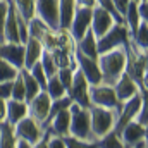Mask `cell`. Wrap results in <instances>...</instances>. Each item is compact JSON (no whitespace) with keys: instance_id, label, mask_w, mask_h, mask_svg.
Returning a JSON list of instances; mask_svg holds the SVG:
<instances>
[{"instance_id":"30","label":"cell","mask_w":148,"mask_h":148,"mask_svg":"<svg viewBox=\"0 0 148 148\" xmlns=\"http://www.w3.org/2000/svg\"><path fill=\"white\" fill-rule=\"evenodd\" d=\"M45 91L48 93V97H50L52 100H57V98H62V97L67 95V90H66L64 84L59 81L57 74H53V76H50V77L47 79V88H45Z\"/></svg>"},{"instance_id":"15","label":"cell","mask_w":148,"mask_h":148,"mask_svg":"<svg viewBox=\"0 0 148 148\" xmlns=\"http://www.w3.org/2000/svg\"><path fill=\"white\" fill-rule=\"evenodd\" d=\"M69 122H71V114L69 109L59 110L53 114L52 117H48L47 124H45V133L48 134H55V136H67L69 134Z\"/></svg>"},{"instance_id":"32","label":"cell","mask_w":148,"mask_h":148,"mask_svg":"<svg viewBox=\"0 0 148 148\" xmlns=\"http://www.w3.org/2000/svg\"><path fill=\"white\" fill-rule=\"evenodd\" d=\"M97 147L98 148H126L124 147V143L121 141V138H119V134L117 133H107L105 136H102L100 140H97Z\"/></svg>"},{"instance_id":"25","label":"cell","mask_w":148,"mask_h":148,"mask_svg":"<svg viewBox=\"0 0 148 148\" xmlns=\"http://www.w3.org/2000/svg\"><path fill=\"white\" fill-rule=\"evenodd\" d=\"M122 23L127 26V29H129L131 35L136 31V28H138L140 23H141V17H140V14H138V2H133V0L129 2L126 12H124V16H122Z\"/></svg>"},{"instance_id":"12","label":"cell","mask_w":148,"mask_h":148,"mask_svg":"<svg viewBox=\"0 0 148 148\" xmlns=\"http://www.w3.org/2000/svg\"><path fill=\"white\" fill-rule=\"evenodd\" d=\"M74 60H76L77 69L83 73L86 81L90 83V86H95V84L102 83V74H100V69H98L97 59H90V57L79 53L77 50H74Z\"/></svg>"},{"instance_id":"34","label":"cell","mask_w":148,"mask_h":148,"mask_svg":"<svg viewBox=\"0 0 148 148\" xmlns=\"http://www.w3.org/2000/svg\"><path fill=\"white\" fill-rule=\"evenodd\" d=\"M17 74H19V71H17L12 64H9L7 60H3V59L0 57V83L12 81Z\"/></svg>"},{"instance_id":"39","label":"cell","mask_w":148,"mask_h":148,"mask_svg":"<svg viewBox=\"0 0 148 148\" xmlns=\"http://www.w3.org/2000/svg\"><path fill=\"white\" fill-rule=\"evenodd\" d=\"M64 141H66V147L67 148H98L97 147V141L95 143L81 141V140H76V138H71V136H64Z\"/></svg>"},{"instance_id":"14","label":"cell","mask_w":148,"mask_h":148,"mask_svg":"<svg viewBox=\"0 0 148 148\" xmlns=\"http://www.w3.org/2000/svg\"><path fill=\"white\" fill-rule=\"evenodd\" d=\"M115 23H117V21L112 17L107 10H103V9L98 7V5L93 7V10H91V24H90V29H91V33L97 36V40L103 36Z\"/></svg>"},{"instance_id":"46","label":"cell","mask_w":148,"mask_h":148,"mask_svg":"<svg viewBox=\"0 0 148 148\" xmlns=\"http://www.w3.org/2000/svg\"><path fill=\"white\" fill-rule=\"evenodd\" d=\"M5 109H7V100L0 98V124L5 122Z\"/></svg>"},{"instance_id":"21","label":"cell","mask_w":148,"mask_h":148,"mask_svg":"<svg viewBox=\"0 0 148 148\" xmlns=\"http://www.w3.org/2000/svg\"><path fill=\"white\" fill-rule=\"evenodd\" d=\"M43 53V47L36 38H28L24 43V69H31L36 62H40Z\"/></svg>"},{"instance_id":"48","label":"cell","mask_w":148,"mask_h":148,"mask_svg":"<svg viewBox=\"0 0 148 148\" xmlns=\"http://www.w3.org/2000/svg\"><path fill=\"white\" fill-rule=\"evenodd\" d=\"M31 148H47V133H45V136H43V138L38 141L36 145H33Z\"/></svg>"},{"instance_id":"3","label":"cell","mask_w":148,"mask_h":148,"mask_svg":"<svg viewBox=\"0 0 148 148\" xmlns=\"http://www.w3.org/2000/svg\"><path fill=\"white\" fill-rule=\"evenodd\" d=\"M126 52H127V66H126V73L136 81V84L140 86L141 93H147V90H148L147 53L134 50L131 45L126 47Z\"/></svg>"},{"instance_id":"6","label":"cell","mask_w":148,"mask_h":148,"mask_svg":"<svg viewBox=\"0 0 148 148\" xmlns=\"http://www.w3.org/2000/svg\"><path fill=\"white\" fill-rule=\"evenodd\" d=\"M12 129H14L16 140H23V141L29 143L31 147L36 145L38 141L45 136L43 126L38 121H35L31 115H26L24 119H21L16 126H12Z\"/></svg>"},{"instance_id":"27","label":"cell","mask_w":148,"mask_h":148,"mask_svg":"<svg viewBox=\"0 0 148 148\" xmlns=\"http://www.w3.org/2000/svg\"><path fill=\"white\" fill-rule=\"evenodd\" d=\"M50 53H52V59H53L57 69H62V67H76L74 52L62 50V48H55V50H52Z\"/></svg>"},{"instance_id":"40","label":"cell","mask_w":148,"mask_h":148,"mask_svg":"<svg viewBox=\"0 0 148 148\" xmlns=\"http://www.w3.org/2000/svg\"><path fill=\"white\" fill-rule=\"evenodd\" d=\"M47 148H67L66 141L62 136H55V134H48L47 133Z\"/></svg>"},{"instance_id":"10","label":"cell","mask_w":148,"mask_h":148,"mask_svg":"<svg viewBox=\"0 0 148 148\" xmlns=\"http://www.w3.org/2000/svg\"><path fill=\"white\" fill-rule=\"evenodd\" d=\"M35 16L40 17L48 28H59V2L57 0H36L35 2Z\"/></svg>"},{"instance_id":"5","label":"cell","mask_w":148,"mask_h":148,"mask_svg":"<svg viewBox=\"0 0 148 148\" xmlns=\"http://www.w3.org/2000/svg\"><path fill=\"white\" fill-rule=\"evenodd\" d=\"M129 40H131V33L127 26L124 23H115L103 36L97 40V50L98 53H103L114 48H126L129 45Z\"/></svg>"},{"instance_id":"1","label":"cell","mask_w":148,"mask_h":148,"mask_svg":"<svg viewBox=\"0 0 148 148\" xmlns=\"http://www.w3.org/2000/svg\"><path fill=\"white\" fill-rule=\"evenodd\" d=\"M97 62H98V69L102 74V84L114 86L119 81V77L126 73L127 52L126 48H114L109 52L98 53Z\"/></svg>"},{"instance_id":"22","label":"cell","mask_w":148,"mask_h":148,"mask_svg":"<svg viewBox=\"0 0 148 148\" xmlns=\"http://www.w3.org/2000/svg\"><path fill=\"white\" fill-rule=\"evenodd\" d=\"M76 50L90 59H97L98 57V50H97V36L90 31H86V35L83 38H79L76 41Z\"/></svg>"},{"instance_id":"36","label":"cell","mask_w":148,"mask_h":148,"mask_svg":"<svg viewBox=\"0 0 148 148\" xmlns=\"http://www.w3.org/2000/svg\"><path fill=\"white\" fill-rule=\"evenodd\" d=\"M40 64H41L43 71H45V74H47V77H50V76H53V74L57 73V66H55V62H53V59H52V53H50V52L43 50L41 59H40Z\"/></svg>"},{"instance_id":"18","label":"cell","mask_w":148,"mask_h":148,"mask_svg":"<svg viewBox=\"0 0 148 148\" xmlns=\"http://www.w3.org/2000/svg\"><path fill=\"white\" fill-rule=\"evenodd\" d=\"M114 91H115V97H117L119 103L122 105L124 102H127L129 98H133V97H134L136 93H140L141 90H140V86L136 84V81H134L129 74L124 73L119 77V81L114 84Z\"/></svg>"},{"instance_id":"42","label":"cell","mask_w":148,"mask_h":148,"mask_svg":"<svg viewBox=\"0 0 148 148\" xmlns=\"http://www.w3.org/2000/svg\"><path fill=\"white\" fill-rule=\"evenodd\" d=\"M148 109H147V102L141 105V109H140V112H138V115L134 117V121L138 122V124H141V126H145L147 127L148 126Z\"/></svg>"},{"instance_id":"9","label":"cell","mask_w":148,"mask_h":148,"mask_svg":"<svg viewBox=\"0 0 148 148\" xmlns=\"http://www.w3.org/2000/svg\"><path fill=\"white\" fill-rule=\"evenodd\" d=\"M147 102V93H136L133 98H129L127 102H124L121 105V112H119V117H117V122H115V127H114V133H119L127 122L134 121V117L138 115V112L141 109V105Z\"/></svg>"},{"instance_id":"29","label":"cell","mask_w":148,"mask_h":148,"mask_svg":"<svg viewBox=\"0 0 148 148\" xmlns=\"http://www.w3.org/2000/svg\"><path fill=\"white\" fill-rule=\"evenodd\" d=\"M55 38H57V48L69 50V52L76 50V41H74L69 28H57L55 29Z\"/></svg>"},{"instance_id":"31","label":"cell","mask_w":148,"mask_h":148,"mask_svg":"<svg viewBox=\"0 0 148 148\" xmlns=\"http://www.w3.org/2000/svg\"><path fill=\"white\" fill-rule=\"evenodd\" d=\"M16 136H14V129L12 126H9L7 122L0 124V148H16Z\"/></svg>"},{"instance_id":"28","label":"cell","mask_w":148,"mask_h":148,"mask_svg":"<svg viewBox=\"0 0 148 148\" xmlns=\"http://www.w3.org/2000/svg\"><path fill=\"white\" fill-rule=\"evenodd\" d=\"M21 76H23V83H24V93H26V102H29L31 98H35L38 93L41 91V86L36 83V79L29 74V71L21 69Z\"/></svg>"},{"instance_id":"38","label":"cell","mask_w":148,"mask_h":148,"mask_svg":"<svg viewBox=\"0 0 148 148\" xmlns=\"http://www.w3.org/2000/svg\"><path fill=\"white\" fill-rule=\"evenodd\" d=\"M77 67V66H76ZM76 67H62V69H57V77H59V81L64 84V88L66 90H69V86H71V81H73V73Z\"/></svg>"},{"instance_id":"19","label":"cell","mask_w":148,"mask_h":148,"mask_svg":"<svg viewBox=\"0 0 148 148\" xmlns=\"http://www.w3.org/2000/svg\"><path fill=\"white\" fill-rule=\"evenodd\" d=\"M0 41H3V43H21L19 26H17V14H16L10 2H9V10H7V17H5V24H3Z\"/></svg>"},{"instance_id":"16","label":"cell","mask_w":148,"mask_h":148,"mask_svg":"<svg viewBox=\"0 0 148 148\" xmlns=\"http://www.w3.org/2000/svg\"><path fill=\"white\" fill-rule=\"evenodd\" d=\"M0 57L12 64L17 71L24 69V45L23 43H3L0 41Z\"/></svg>"},{"instance_id":"2","label":"cell","mask_w":148,"mask_h":148,"mask_svg":"<svg viewBox=\"0 0 148 148\" xmlns=\"http://www.w3.org/2000/svg\"><path fill=\"white\" fill-rule=\"evenodd\" d=\"M69 114H71V122H69V134L71 138L81 140V141H90L95 143L97 138L91 131V122H90V112L88 109L77 105V103H71L69 105Z\"/></svg>"},{"instance_id":"41","label":"cell","mask_w":148,"mask_h":148,"mask_svg":"<svg viewBox=\"0 0 148 148\" xmlns=\"http://www.w3.org/2000/svg\"><path fill=\"white\" fill-rule=\"evenodd\" d=\"M7 10H9V0H0V38H2V31H3Z\"/></svg>"},{"instance_id":"8","label":"cell","mask_w":148,"mask_h":148,"mask_svg":"<svg viewBox=\"0 0 148 148\" xmlns=\"http://www.w3.org/2000/svg\"><path fill=\"white\" fill-rule=\"evenodd\" d=\"M67 97L73 100L74 103L88 109L91 103H90V83L86 81V77L83 76V73L76 67L73 73V81H71V86L67 90Z\"/></svg>"},{"instance_id":"33","label":"cell","mask_w":148,"mask_h":148,"mask_svg":"<svg viewBox=\"0 0 148 148\" xmlns=\"http://www.w3.org/2000/svg\"><path fill=\"white\" fill-rule=\"evenodd\" d=\"M10 98L12 100H24L26 102V93H24V83H23V76L21 71L19 74L12 79V90H10Z\"/></svg>"},{"instance_id":"4","label":"cell","mask_w":148,"mask_h":148,"mask_svg":"<svg viewBox=\"0 0 148 148\" xmlns=\"http://www.w3.org/2000/svg\"><path fill=\"white\" fill-rule=\"evenodd\" d=\"M88 112H90L91 131H93L97 140H100L107 133L114 131L117 117H119V112L110 110V109H103V107H97V105H90Z\"/></svg>"},{"instance_id":"37","label":"cell","mask_w":148,"mask_h":148,"mask_svg":"<svg viewBox=\"0 0 148 148\" xmlns=\"http://www.w3.org/2000/svg\"><path fill=\"white\" fill-rule=\"evenodd\" d=\"M26 71H29V74L36 79V83L41 86V90H45L47 88V74H45V71H43V67H41V64L40 62H36L31 69H26Z\"/></svg>"},{"instance_id":"47","label":"cell","mask_w":148,"mask_h":148,"mask_svg":"<svg viewBox=\"0 0 148 148\" xmlns=\"http://www.w3.org/2000/svg\"><path fill=\"white\" fill-rule=\"evenodd\" d=\"M79 7H95V0H76Z\"/></svg>"},{"instance_id":"35","label":"cell","mask_w":148,"mask_h":148,"mask_svg":"<svg viewBox=\"0 0 148 148\" xmlns=\"http://www.w3.org/2000/svg\"><path fill=\"white\" fill-rule=\"evenodd\" d=\"M40 43H41V47H43V50H47V52H52V50H55L57 48V38H55V29H45V33L40 36L38 40Z\"/></svg>"},{"instance_id":"44","label":"cell","mask_w":148,"mask_h":148,"mask_svg":"<svg viewBox=\"0 0 148 148\" xmlns=\"http://www.w3.org/2000/svg\"><path fill=\"white\" fill-rule=\"evenodd\" d=\"M129 2H131V0H112V3H114V7H115V10L119 12V16H121V17L124 16V12H126V9H127Z\"/></svg>"},{"instance_id":"20","label":"cell","mask_w":148,"mask_h":148,"mask_svg":"<svg viewBox=\"0 0 148 148\" xmlns=\"http://www.w3.org/2000/svg\"><path fill=\"white\" fill-rule=\"evenodd\" d=\"M29 115L28 112V102L24 100H7V109H5V122L9 126H16L21 119Z\"/></svg>"},{"instance_id":"50","label":"cell","mask_w":148,"mask_h":148,"mask_svg":"<svg viewBox=\"0 0 148 148\" xmlns=\"http://www.w3.org/2000/svg\"><path fill=\"white\" fill-rule=\"evenodd\" d=\"M133 2H141V0H133Z\"/></svg>"},{"instance_id":"45","label":"cell","mask_w":148,"mask_h":148,"mask_svg":"<svg viewBox=\"0 0 148 148\" xmlns=\"http://www.w3.org/2000/svg\"><path fill=\"white\" fill-rule=\"evenodd\" d=\"M138 14H140L141 21H148V0L138 2Z\"/></svg>"},{"instance_id":"24","label":"cell","mask_w":148,"mask_h":148,"mask_svg":"<svg viewBox=\"0 0 148 148\" xmlns=\"http://www.w3.org/2000/svg\"><path fill=\"white\" fill-rule=\"evenodd\" d=\"M57 2H59V28H69L77 3L76 0H57Z\"/></svg>"},{"instance_id":"43","label":"cell","mask_w":148,"mask_h":148,"mask_svg":"<svg viewBox=\"0 0 148 148\" xmlns=\"http://www.w3.org/2000/svg\"><path fill=\"white\" fill-rule=\"evenodd\" d=\"M10 90H12V81L0 83V98L9 100V98H10Z\"/></svg>"},{"instance_id":"26","label":"cell","mask_w":148,"mask_h":148,"mask_svg":"<svg viewBox=\"0 0 148 148\" xmlns=\"http://www.w3.org/2000/svg\"><path fill=\"white\" fill-rule=\"evenodd\" d=\"M16 10V14L26 23L35 17V2L36 0H9Z\"/></svg>"},{"instance_id":"11","label":"cell","mask_w":148,"mask_h":148,"mask_svg":"<svg viewBox=\"0 0 148 148\" xmlns=\"http://www.w3.org/2000/svg\"><path fill=\"white\" fill-rule=\"evenodd\" d=\"M50 105H52V98L48 97V93L45 90H41L35 98H31L28 102V112L29 115L38 121L43 127L47 124V119H48V112H50Z\"/></svg>"},{"instance_id":"49","label":"cell","mask_w":148,"mask_h":148,"mask_svg":"<svg viewBox=\"0 0 148 148\" xmlns=\"http://www.w3.org/2000/svg\"><path fill=\"white\" fill-rule=\"evenodd\" d=\"M16 148H31V145H29V143H26V141H23V140H17Z\"/></svg>"},{"instance_id":"13","label":"cell","mask_w":148,"mask_h":148,"mask_svg":"<svg viewBox=\"0 0 148 148\" xmlns=\"http://www.w3.org/2000/svg\"><path fill=\"white\" fill-rule=\"evenodd\" d=\"M91 10L93 7H79L76 9L69 26V31L73 35L74 41H77L79 38H83L86 35V31H90V24H91Z\"/></svg>"},{"instance_id":"17","label":"cell","mask_w":148,"mask_h":148,"mask_svg":"<svg viewBox=\"0 0 148 148\" xmlns=\"http://www.w3.org/2000/svg\"><path fill=\"white\" fill-rule=\"evenodd\" d=\"M117 134H119L121 141L124 143V147L131 148V147H134L136 143H140L141 140H147V127L141 126V124H138L136 121H131Z\"/></svg>"},{"instance_id":"7","label":"cell","mask_w":148,"mask_h":148,"mask_svg":"<svg viewBox=\"0 0 148 148\" xmlns=\"http://www.w3.org/2000/svg\"><path fill=\"white\" fill-rule=\"evenodd\" d=\"M90 103L97 105V107H103V109H110V110L121 112V103L115 97L114 86L109 84H95L90 86Z\"/></svg>"},{"instance_id":"23","label":"cell","mask_w":148,"mask_h":148,"mask_svg":"<svg viewBox=\"0 0 148 148\" xmlns=\"http://www.w3.org/2000/svg\"><path fill=\"white\" fill-rule=\"evenodd\" d=\"M148 21H141L140 26L136 28V31L131 35V40H129V45L138 50V52H143L147 53L148 50Z\"/></svg>"}]
</instances>
